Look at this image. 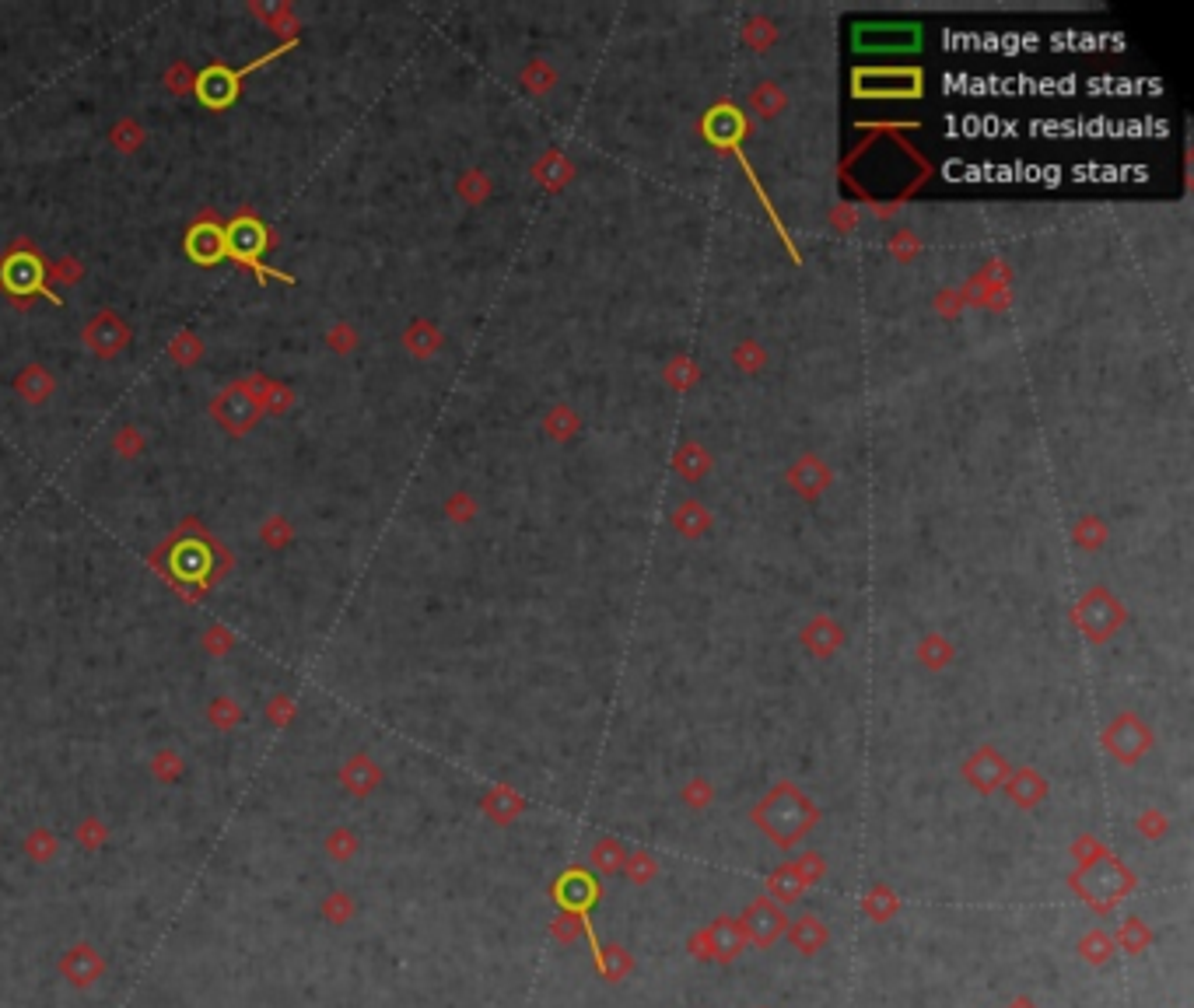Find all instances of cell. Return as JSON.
Masks as SVG:
<instances>
[{"label":"cell","instance_id":"21","mask_svg":"<svg viewBox=\"0 0 1194 1008\" xmlns=\"http://www.w3.org/2000/svg\"><path fill=\"white\" fill-rule=\"evenodd\" d=\"M112 445L119 448V455H126V459H131V455H137L144 448V438L137 434V427H119L116 438H112Z\"/></svg>","mask_w":1194,"mask_h":1008},{"label":"cell","instance_id":"20","mask_svg":"<svg viewBox=\"0 0 1194 1008\" xmlns=\"http://www.w3.org/2000/svg\"><path fill=\"white\" fill-rule=\"evenodd\" d=\"M46 280L78 284V280H81V263H78V259H60V263H50V266H46Z\"/></svg>","mask_w":1194,"mask_h":1008},{"label":"cell","instance_id":"24","mask_svg":"<svg viewBox=\"0 0 1194 1008\" xmlns=\"http://www.w3.org/2000/svg\"><path fill=\"white\" fill-rule=\"evenodd\" d=\"M330 347H333V350L354 347V333L347 330V326H333V330H330Z\"/></svg>","mask_w":1194,"mask_h":1008},{"label":"cell","instance_id":"6","mask_svg":"<svg viewBox=\"0 0 1194 1008\" xmlns=\"http://www.w3.org/2000/svg\"><path fill=\"white\" fill-rule=\"evenodd\" d=\"M740 928H743V935H747V942H753L757 949H771V945L785 935L788 918L781 914V907L774 904L771 897H757L747 911H743Z\"/></svg>","mask_w":1194,"mask_h":1008},{"label":"cell","instance_id":"25","mask_svg":"<svg viewBox=\"0 0 1194 1008\" xmlns=\"http://www.w3.org/2000/svg\"><path fill=\"white\" fill-rule=\"evenodd\" d=\"M596 865L603 868V872H617V868H620V861H617V851H613V844H610V851H606V844H599V851H596Z\"/></svg>","mask_w":1194,"mask_h":1008},{"label":"cell","instance_id":"5","mask_svg":"<svg viewBox=\"0 0 1194 1008\" xmlns=\"http://www.w3.org/2000/svg\"><path fill=\"white\" fill-rule=\"evenodd\" d=\"M210 414L228 434H246L260 420V410H256V400L246 382H232L228 389H222L210 403Z\"/></svg>","mask_w":1194,"mask_h":1008},{"label":"cell","instance_id":"4","mask_svg":"<svg viewBox=\"0 0 1194 1008\" xmlns=\"http://www.w3.org/2000/svg\"><path fill=\"white\" fill-rule=\"evenodd\" d=\"M294 43H298V39H291V43L284 39V46H277V50H270V53H266V57L256 60V64H246V67H239V71H228L225 64H210L207 71H200V78L193 81V91H196V95H200V102L207 105V109L222 112V109H228V105L235 102V98H239V81L246 78V74L260 71V67L273 64V60H277V57H284L287 50H294Z\"/></svg>","mask_w":1194,"mask_h":1008},{"label":"cell","instance_id":"27","mask_svg":"<svg viewBox=\"0 0 1194 1008\" xmlns=\"http://www.w3.org/2000/svg\"><path fill=\"white\" fill-rule=\"evenodd\" d=\"M1013 1008H1033V1002H1026V998H1019V1002H1016Z\"/></svg>","mask_w":1194,"mask_h":1008},{"label":"cell","instance_id":"3","mask_svg":"<svg viewBox=\"0 0 1194 1008\" xmlns=\"http://www.w3.org/2000/svg\"><path fill=\"white\" fill-rule=\"evenodd\" d=\"M179 532L182 536L176 539V550H172L169 578H176V582H182V585H200V592H203V588H207L210 582H218V578L232 568V554H225V550L207 536L203 525L196 529L200 536H186V529H179Z\"/></svg>","mask_w":1194,"mask_h":1008},{"label":"cell","instance_id":"13","mask_svg":"<svg viewBox=\"0 0 1194 1008\" xmlns=\"http://www.w3.org/2000/svg\"><path fill=\"white\" fill-rule=\"evenodd\" d=\"M14 389H18L25 403H35V407H39V403L50 400L53 379H50V371H46L42 364H28V368L21 371L18 379H14Z\"/></svg>","mask_w":1194,"mask_h":1008},{"label":"cell","instance_id":"15","mask_svg":"<svg viewBox=\"0 0 1194 1008\" xmlns=\"http://www.w3.org/2000/svg\"><path fill=\"white\" fill-rule=\"evenodd\" d=\"M200 354H203V343H200V336H193V333H179V336H172V343H169V357L176 364H182V368H189V364H196L200 361Z\"/></svg>","mask_w":1194,"mask_h":1008},{"label":"cell","instance_id":"19","mask_svg":"<svg viewBox=\"0 0 1194 1008\" xmlns=\"http://www.w3.org/2000/svg\"><path fill=\"white\" fill-rule=\"evenodd\" d=\"M1121 942L1128 945V952H1142L1145 945H1149V928H1145L1142 921H1124V928H1121Z\"/></svg>","mask_w":1194,"mask_h":1008},{"label":"cell","instance_id":"22","mask_svg":"<svg viewBox=\"0 0 1194 1008\" xmlns=\"http://www.w3.org/2000/svg\"><path fill=\"white\" fill-rule=\"evenodd\" d=\"M193 74H189L186 64H176L169 74H165V84H169V91H176V95H186V91H193Z\"/></svg>","mask_w":1194,"mask_h":1008},{"label":"cell","instance_id":"12","mask_svg":"<svg viewBox=\"0 0 1194 1008\" xmlns=\"http://www.w3.org/2000/svg\"><path fill=\"white\" fill-rule=\"evenodd\" d=\"M788 938H792V945L798 952H805V956H813V952L820 949V945L827 942V928L820 924V918H813V914H802L795 924H788Z\"/></svg>","mask_w":1194,"mask_h":1008},{"label":"cell","instance_id":"14","mask_svg":"<svg viewBox=\"0 0 1194 1008\" xmlns=\"http://www.w3.org/2000/svg\"><path fill=\"white\" fill-rule=\"evenodd\" d=\"M249 11L260 14L266 25L273 28L277 35H287V39H298V21L291 18V4H249Z\"/></svg>","mask_w":1194,"mask_h":1008},{"label":"cell","instance_id":"8","mask_svg":"<svg viewBox=\"0 0 1194 1008\" xmlns=\"http://www.w3.org/2000/svg\"><path fill=\"white\" fill-rule=\"evenodd\" d=\"M743 945H747V935H743L740 924H736L733 918H718L708 931H701V935L690 942V949H694V956H701V959L711 956V959L729 963V959L740 956Z\"/></svg>","mask_w":1194,"mask_h":1008},{"label":"cell","instance_id":"10","mask_svg":"<svg viewBox=\"0 0 1194 1008\" xmlns=\"http://www.w3.org/2000/svg\"><path fill=\"white\" fill-rule=\"evenodd\" d=\"M820 861L817 858H805V861H795V865H785L778 868V872L767 879V890H771V900L778 897L781 904H792V900L802 897V890L809 886L813 879L820 875Z\"/></svg>","mask_w":1194,"mask_h":1008},{"label":"cell","instance_id":"16","mask_svg":"<svg viewBox=\"0 0 1194 1008\" xmlns=\"http://www.w3.org/2000/svg\"><path fill=\"white\" fill-rule=\"evenodd\" d=\"M1079 952H1083V959H1090V963L1100 967L1114 956V942H1110L1107 931H1090V935L1079 942Z\"/></svg>","mask_w":1194,"mask_h":1008},{"label":"cell","instance_id":"1","mask_svg":"<svg viewBox=\"0 0 1194 1008\" xmlns=\"http://www.w3.org/2000/svg\"><path fill=\"white\" fill-rule=\"evenodd\" d=\"M273 242H277V235H273L270 228H266L253 211H239V214H235V218L225 225V259H235L239 266L253 270L260 284H266V280L294 284L291 273L273 270V266L263 263V252L270 249Z\"/></svg>","mask_w":1194,"mask_h":1008},{"label":"cell","instance_id":"9","mask_svg":"<svg viewBox=\"0 0 1194 1008\" xmlns=\"http://www.w3.org/2000/svg\"><path fill=\"white\" fill-rule=\"evenodd\" d=\"M85 343L98 357H116L119 350L131 343V326H126L112 309H102L85 326Z\"/></svg>","mask_w":1194,"mask_h":1008},{"label":"cell","instance_id":"11","mask_svg":"<svg viewBox=\"0 0 1194 1008\" xmlns=\"http://www.w3.org/2000/svg\"><path fill=\"white\" fill-rule=\"evenodd\" d=\"M246 386H249V393H253L260 417H263V414H284V410L291 407V400H294L291 389H287V386H277V382H270L266 375L246 379Z\"/></svg>","mask_w":1194,"mask_h":1008},{"label":"cell","instance_id":"26","mask_svg":"<svg viewBox=\"0 0 1194 1008\" xmlns=\"http://www.w3.org/2000/svg\"><path fill=\"white\" fill-rule=\"evenodd\" d=\"M652 872H656V868H652V861H645V858L630 861V868H627V875H630V879H637V883L652 879Z\"/></svg>","mask_w":1194,"mask_h":1008},{"label":"cell","instance_id":"18","mask_svg":"<svg viewBox=\"0 0 1194 1008\" xmlns=\"http://www.w3.org/2000/svg\"><path fill=\"white\" fill-rule=\"evenodd\" d=\"M865 907H869V914L876 921H886L889 914L897 911V897L889 890H883V886H879V890H872L869 897H865Z\"/></svg>","mask_w":1194,"mask_h":1008},{"label":"cell","instance_id":"7","mask_svg":"<svg viewBox=\"0 0 1194 1008\" xmlns=\"http://www.w3.org/2000/svg\"><path fill=\"white\" fill-rule=\"evenodd\" d=\"M186 252L193 263L215 266L225 259V221L215 211H203L186 232Z\"/></svg>","mask_w":1194,"mask_h":1008},{"label":"cell","instance_id":"23","mask_svg":"<svg viewBox=\"0 0 1194 1008\" xmlns=\"http://www.w3.org/2000/svg\"><path fill=\"white\" fill-rule=\"evenodd\" d=\"M263 539L270 547L287 543V539H291V525H287L284 518H270V522H266V529H263Z\"/></svg>","mask_w":1194,"mask_h":1008},{"label":"cell","instance_id":"2","mask_svg":"<svg viewBox=\"0 0 1194 1008\" xmlns=\"http://www.w3.org/2000/svg\"><path fill=\"white\" fill-rule=\"evenodd\" d=\"M0 291L11 295L18 309H25L32 295H42L50 305H60V295L46 284V259L25 239H18L0 256Z\"/></svg>","mask_w":1194,"mask_h":1008},{"label":"cell","instance_id":"17","mask_svg":"<svg viewBox=\"0 0 1194 1008\" xmlns=\"http://www.w3.org/2000/svg\"><path fill=\"white\" fill-rule=\"evenodd\" d=\"M109 137H112V148H119V151H134L144 144V130L137 127L134 119H119Z\"/></svg>","mask_w":1194,"mask_h":1008}]
</instances>
